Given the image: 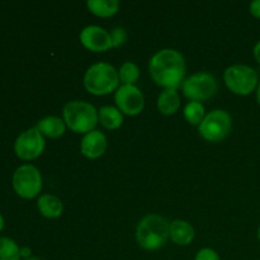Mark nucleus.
Returning <instances> with one entry per match:
<instances>
[{
  "label": "nucleus",
  "instance_id": "nucleus-9",
  "mask_svg": "<svg viewBox=\"0 0 260 260\" xmlns=\"http://www.w3.org/2000/svg\"><path fill=\"white\" fill-rule=\"evenodd\" d=\"M45 146V137L35 126L23 131L17 137L14 142V152L19 159L30 161L42 155Z\"/></svg>",
  "mask_w": 260,
  "mask_h": 260
},
{
  "label": "nucleus",
  "instance_id": "nucleus-27",
  "mask_svg": "<svg viewBox=\"0 0 260 260\" xmlns=\"http://www.w3.org/2000/svg\"><path fill=\"white\" fill-rule=\"evenodd\" d=\"M255 98H256V103H258V106L260 107V83H259L258 88H256V90H255Z\"/></svg>",
  "mask_w": 260,
  "mask_h": 260
},
{
  "label": "nucleus",
  "instance_id": "nucleus-30",
  "mask_svg": "<svg viewBox=\"0 0 260 260\" xmlns=\"http://www.w3.org/2000/svg\"><path fill=\"white\" fill-rule=\"evenodd\" d=\"M258 240L260 241V226H259V229H258Z\"/></svg>",
  "mask_w": 260,
  "mask_h": 260
},
{
  "label": "nucleus",
  "instance_id": "nucleus-20",
  "mask_svg": "<svg viewBox=\"0 0 260 260\" xmlns=\"http://www.w3.org/2000/svg\"><path fill=\"white\" fill-rule=\"evenodd\" d=\"M119 81L122 85H135L136 81L140 79V69L132 61H126L122 63L118 70Z\"/></svg>",
  "mask_w": 260,
  "mask_h": 260
},
{
  "label": "nucleus",
  "instance_id": "nucleus-13",
  "mask_svg": "<svg viewBox=\"0 0 260 260\" xmlns=\"http://www.w3.org/2000/svg\"><path fill=\"white\" fill-rule=\"evenodd\" d=\"M170 239L174 244L180 246H187L194 240V229L189 222L184 220H174L170 223Z\"/></svg>",
  "mask_w": 260,
  "mask_h": 260
},
{
  "label": "nucleus",
  "instance_id": "nucleus-1",
  "mask_svg": "<svg viewBox=\"0 0 260 260\" xmlns=\"http://www.w3.org/2000/svg\"><path fill=\"white\" fill-rule=\"evenodd\" d=\"M187 65L179 51L162 48L151 56L149 61V74L152 80L164 89L182 88L185 80Z\"/></svg>",
  "mask_w": 260,
  "mask_h": 260
},
{
  "label": "nucleus",
  "instance_id": "nucleus-24",
  "mask_svg": "<svg viewBox=\"0 0 260 260\" xmlns=\"http://www.w3.org/2000/svg\"><path fill=\"white\" fill-rule=\"evenodd\" d=\"M249 12L256 19H260V0H254L249 5Z\"/></svg>",
  "mask_w": 260,
  "mask_h": 260
},
{
  "label": "nucleus",
  "instance_id": "nucleus-15",
  "mask_svg": "<svg viewBox=\"0 0 260 260\" xmlns=\"http://www.w3.org/2000/svg\"><path fill=\"white\" fill-rule=\"evenodd\" d=\"M36 127L40 129L43 137H48V139H60L66 132V124L63 119L56 116L43 117L38 121Z\"/></svg>",
  "mask_w": 260,
  "mask_h": 260
},
{
  "label": "nucleus",
  "instance_id": "nucleus-29",
  "mask_svg": "<svg viewBox=\"0 0 260 260\" xmlns=\"http://www.w3.org/2000/svg\"><path fill=\"white\" fill-rule=\"evenodd\" d=\"M24 260H42L41 258H38V256H30V258H28V259H24Z\"/></svg>",
  "mask_w": 260,
  "mask_h": 260
},
{
  "label": "nucleus",
  "instance_id": "nucleus-10",
  "mask_svg": "<svg viewBox=\"0 0 260 260\" xmlns=\"http://www.w3.org/2000/svg\"><path fill=\"white\" fill-rule=\"evenodd\" d=\"M114 102L119 111L129 117L139 116L145 107V96L136 85H121L114 93Z\"/></svg>",
  "mask_w": 260,
  "mask_h": 260
},
{
  "label": "nucleus",
  "instance_id": "nucleus-6",
  "mask_svg": "<svg viewBox=\"0 0 260 260\" xmlns=\"http://www.w3.org/2000/svg\"><path fill=\"white\" fill-rule=\"evenodd\" d=\"M12 184L14 192L23 200H33L42 190V175L40 170L30 164L20 165L13 174Z\"/></svg>",
  "mask_w": 260,
  "mask_h": 260
},
{
  "label": "nucleus",
  "instance_id": "nucleus-16",
  "mask_svg": "<svg viewBox=\"0 0 260 260\" xmlns=\"http://www.w3.org/2000/svg\"><path fill=\"white\" fill-rule=\"evenodd\" d=\"M157 111L162 116H173L180 108V95L175 89H164L156 101Z\"/></svg>",
  "mask_w": 260,
  "mask_h": 260
},
{
  "label": "nucleus",
  "instance_id": "nucleus-28",
  "mask_svg": "<svg viewBox=\"0 0 260 260\" xmlns=\"http://www.w3.org/2000/svg\"><path fill=\"white\" fill-rule=\"evenodd\" d=\"M4 225H5V220L4 217H3L2 213H0V233H2L3 229H4Z\"/></svg>",
  "mask_w": 260,
  "mask_h": 260
},
{
  "label": "nucleus",
  "instance_id": "nucleus-23",
  "mask_svg": "<svg viewBox=\"0 0 260 260\" xmlns=\"http://www.w3.org/2000/svg\"><path fill=\"white\" fill-rule=\"evenodd\" d=\"M194 260H221L220 255L211 248H203L196 254Z\"/></svg>",
  "mask_w": 260,
  "mask_h": 260
},
{
  "label": "nucleus",
  "instance_id": "nucleus-25",
  "mask_svg": "<svg viewBox=\"0 0 260 260\" xmlns=\"http://www.w3.org/2000/svg\"><path fill=\"white\" fill-rule=\"evenodd\" d=\"M30 256H32V250H30V248H28V246L20 248V258L24 260L30 258Z\"/></svg>",
  "mask_w": 260,
  "mask_h": 260
},
{
  "label": "nucleus",
  "instance_id": "nucleus-5",
  "mask_svg": "<svg viewBox=\"0 0 260 260\" xmlns=\"http://www.w3.org/2000/svg\"><path fill=\"white\" fill-rule=\"evenodd\" d=\"M225 85L231 93L236 95H250L259 85L258 73L251 66L235 63L229 66L223 73Z\"/></svg>",
  "mask_w": 260,
  "mask_h": 260
},
{
  "label": "nucleus",
  "instance_id": "nucleus-14",
  "mask_svg": "<svg viewBox=\"0 0 260 260\" xmlns=\"http://www.w3.org/2000/svg\"><path fill=\"white\" fill-rule=\"evenodd\" d=\"M37 208L41 215L46 218H58L62 215V201L53 194H42L37 200Z\"/></svg>",
  "mask_w": 260,
  "mask_h": 260
},
{
  "label": "nucleus",
  "instance_id": "nucleus-17",
  "mask_svg": "<svg viewBox=\"0 0 260 260\" xmlns=\"http://www.w3.org/2000/svg\"><path fill=\"white\" fill-rule=\"evenodd\" d=\"M98 121L109 131L118 129L123 124V113L117 107L103 106L98 109Z\"/></svg>",
  "mask_w": 260,
  "mask_h": 260
},
{
  "label": "nucleus",
  "instance_id": "nucleus-26",
  "mask_svg": "<svg viewBox=\"0 0 260 260\" xmlns=\"http://www.w3.org/2000/svg\"><path fill=\"white\" fill-rule=\"evenodd\" d=\"M253 56H254V58H255L256 62L260 65V41H258V42L255 43V46H254Z\"/></svg>",
  "mask_w": 260,
  "mask_h": 260
},
{
  "label": "nucleus",
  "instance_id": "nucleus-3",
  "mask_svg": "<svg viewBox=\"0 0 260 260\" xmlns=\"http://www.w3.org/2000/svg\"><path fill=\"white\" fill-rule=\"evenodd\" d=\"M118 70L108 62H96L84 75V88L93 95L102 96L116 93L119 88Z\"/></svg>",
  "mask_w": 260,
  "mask_h": 260
},
{
  "label": "nucleus",
  "instance_id": "nucleus-4",
  "mask_svg": "<svg viewBox=\"0 0 260 260\" xmlns=\"http://www.w3.org/2000/svg\"><path fill=\"white\" fill-rule=\"evenodd\" d=\"M62 119L66 127L75 134L86 135L94 131L98 121V109L93 104L84 101H73L65 104Z\"/></svg>",
  "mask_w": 260,
  "mask_h": 260
},
{
  "label": "nucleus",
  "instance_id": "nucleus-18",
  "mask_svg": "<svg viewBox=\"0 0 260 260\" xmlns=\"http://www.w3.org/2000/svg\"><path fill=\"white\" fill-rule=\"evenodd\" d=\"M86 8L95 17L111 18L118 13L119 2L117 0H88Z\"/></svg>",
  "mask_w": 260,
  "mask_h": 260
},
{
  "label": "nucleus",
  "instance_id": "nucleus-22",
  "mask_svg": "<svg viewBox=\"0 0 260 260\" xmlns=\"http://www.w3.org/2000/svg\"><path fill=\"white\" fill-rule=\"evenodd\" d=\"M112 40V47L117 48L121 47L126 43L127 41V32L123 27H114L113 29L109 32Z\"/></svg>",
  "mask_w": 260,
  "mask_h": 260
},
{
  "label": "nucleus",
  "instance_id": "nucleus-7",
  "mask_svg": "<svg viewBox=\"0 0 260 260\" xmlns=\"http://www.w3.org/2000/svg\"><path fill=\"white\" fill-rule=\"evenodd\" d=\"M233 128V118L223 109H215L206 114L202 123L198 126L201 137L208 142H220L230 135Z\"/></svg>",
  "mask_w": 260,
  "mask_h": 260
},
{
  "label": "nucleus",
  "instance_id": "nucleus-21",
  "mask_svg": "<svg viewBox=\"0 0 260 260\" xmlns=\"http://www.w3.org/2000/svg\"><path fill=\"white\" fill-rule=\"evenodd\" d=\"M20 248L13 239L0 236V260H20Z\"/></svg>",
  "mask_w": 260,
  "mask_h": 260
},
{
  "label": "nucleus",
  "instance_id": "nucleus-2",
  "mask_svg": "<svg viewBox=\"0 0 260 260\" xmlns=\"http://www.w3.org/2000/svg\"><path fill=\"white\" fill-rule=\"evenodd\" d=\"M170 223L160 215H147L139 222L136 229L137 244L144 250L155 251L167 244Z\"/></svg>",
  "mask_w": 260,
  "mask_h": 260
},
{
  "label": "nucleus",
  "instance_id": "nucleus-12",
  "mask_svg": "<svg viewBox=\"0 0 260 260\" xmlns=\"http://www.w3.org/2000/svg\"><path fill=\"white\" fill-rule=\"evenodd\" d=\"M107 146H108V141H107L106 135L98 129H94L83 136L80 142V152L86 159L95 160L103 156Z\"/></svg>",
  "mask_w": 260,
  "mask_h": 260
},
{
  "label": "nucleus",
  "instance_id": "nucleus-19",
  "mask_svg": "<svg viewBox=\"0 0 260 260\" xmlns=\"http://www.w3.org/2000/svg\"><path fill=\"white\" fill-rule=\"evenodd\" d=\"M185 121L192 126H200L206 117L205 106L200 102H188L183 109Z\"/></svg>",
  "mask_w": 260,
  "mask_h": 260
},
{
  "label": "nucleus",
  "instance_id": "nucleus-8",
  "mask_svg": "<svg viewBox=\"0 0 260 260\" xmlns=\"http://www.w3.org/2000/svg\"><path fill=\"white\" fill-rule=\"evenodd\" d=\"M182 91L190 102L208 101L218 91V83L210 73H196L184 80Z\"/></svg>",
  "mask_w": 260,
  "mask_h": 260
},
{
  "label": "nucleus",
  "instance_id": "nucleus-11",
  "mask_svg": "<svg viewBox=\"0 0 260 260\" xmlns=\"http://www.w3.org/2000/svg\"><path fill=\"white\" fill-rule=\"evenodd\" d=\"M79 38L81 45L91 52H106L113 48L109 32L99 25H86L80 32Z\"/></svg>",
  "mask_w": 260,
  "mask_h": 260
}]
</instances>
